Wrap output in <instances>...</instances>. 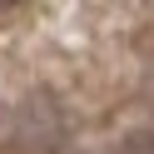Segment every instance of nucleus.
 Here are the masks:
<instances>
[{
    "mask_svg": "<svg viewBox=\"0 0 154 154\" xmlns=\"http://www.w3.org/2000/svg\"><path fill=\"white\" fill-rule=\"evenodd\" d=\"M15 5H20V0H0V10H15Z\"/></svg>",
    "mask_w": 154,
    "mask_h": 154,
    "instance_id": "obj_1",
    "label": "nucleus"
}]
</instances>
